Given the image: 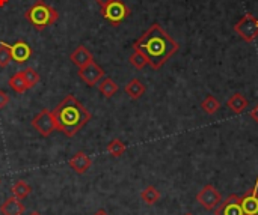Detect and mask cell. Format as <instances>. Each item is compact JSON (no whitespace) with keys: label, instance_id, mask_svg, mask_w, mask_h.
<instances>
[{"label":"cell","instance_id":"cell-30","mask_svg":"<svg viewBox=\"0 0 258 215\" xmlns=\"http://www.w3.org/2000/svg\"><path fill=\"white\" fill-rule=\"evenodd\" d=\"M8 2H9V0H0V8L6 6V5H8Z\"/></svg>","mask_w":258,"mask_h":215},{"label":"cell","instance_id":"cell-6","mask_svg":"<svg viewBox=\"0 0 258 215\" xmlns=\"http://www.w3.org/2000/svg\"><path fill=\"white\" fill-rule=\"evenodd\" d=\"M32 127L42 136V137H48L56 128V121L51 112H48L47 109L41 110L33 119H32Z\"/></svg>","mask_w":258,"mask_h":215},{"label":"cell","instance_id":"cell-20","mask_svg":"<svg viewBox=\"0 0 258 215\" xmlns=\"http://www.w3.org/2000/svg\"><path fill=\"white\" fill-rule=\"evenodd\" d=\"M141 199H142L147 205H154V203H157V202H159V199H160V191H159L156 187L148 185L147 188H144V190H142V193H141Z\"/></svg>","mask_w":258,"mask_h":215},{"label":"cell","instance_id":"cell-19","mask_svg":"<svg viewBox=\"0 0 258 215\" xmlns=\"http://www.w3.org/2000/svg\"><path fill=\"white\" fill-rule=\"evenodd\" d=\"M9 87H11L14 92H17V93H24L26 90H29L21 71H18L17 74H14V75L9 78Z\"/></svg>","mask_w":258,"mask_h":215},{"label":"cell","instance_id":"cell-11","mask_svg":"<svg viewBox=\"0 0 258 215\" xmlns=\"http://www.w3.org/2000/svg\"><path fill=\"white\" fill-rule=\"evenodd\" d=\"M32 56V48L27 42L24 41H17L14 45H11V57L17 63H24L30 59Z\"/></svg>","mask_w":258,"mask_h":215},{"label":"cell","instance_id":"cell-24","mask_svg":"<svg viewBox=\"0 0 258 215\" xmlns=\"http://www.w3.org/2000/svg\"><path fill=\"white\" fill-rule=\"evenodd\" d=\"M11 60V45H8L6 42H0V68H6Z\"/></svg>","mask_w":258,"mask_h":215},{"label":"cell","instance_id":"cell-16","mask_svg":"<svg viewBox=\"0 0 258 215\" xmlns=\"http://www.w3.org/2000/svg\"><path fill=\"white\" fill-rule=\"evenodd\" d=\"M145 84L139 80V78H133L125 84V93L132 98V99H139L144 93H145Z\"/></svg>","mask_w":258,"mask_h":215},{"label":"cell","instance_id":"cell-31","mask_svg":"<svg viewBox=\"0 0 258 215\" xmlns=\"http://www.w3.org/2000/svg\"><path fill=\"white\" fill-rule=\"evenodd\" d=\"M29 215H41V214H39V212H30Z\"/></svg>","mask_w":258,"mask_h":215},{"label":"cell","instance_id":"cell-9","mask_svg":"<svg viewBox=\"0 0 258 215\" xmlns=\"http://www.w3.org/2000/svg\"><path fill=\"white\" fill-rule=\"evenodd\" d=\"M215 215H245L240 205V196H228L224 203H219V206L215 209Z\"/></svg>","mask_w":258,"mask_h":215},{"label":"cell","instance_id":"cell-23","mask_svg":"<svg viewBox=\"0 0 258 215\" xmlns=\"http://www.w3.org/2000/svg\"><path fill=\"white\" fill-rule=\"evenodd\" d=\"M125 151H127V146H125L124 142H121L119 139H113V140L107 145V152H109L112 157H115V158L124 155Z\"/></svg>","mask_w":258,"mask_h":215},{"label":"cell","instance_id":"cell-5","mask_svg":"<svg viewBox=\"0 0 258 215\" xmlns=\"http://www.w3.org/2000/svg\"><path fill=\"white\" fill-rule=\"evenodd\" d=\"M234 32L245 42H254L258 38V20L252 14H245L234 24Z\"/></svg>","mask_w":258,"mask_h":215},{"label":"cell","instance_id":"cell-14","mask_svg":"<svg viewBox=\"0 0 258 215\" xmlns=\"http://www.w3.org/2000/svg\"><path fill=\"white\" fill-rule=\"evenodd\" d=\"M70 60H71L77 68H82V66H85L86 63H89L91 60H94V57H92V53H91L85 45H79V47L70 54Z\"/></svg>","mask_w":258,"mask_h":215},{"label":"cell","instance_id":"cell-2","mask_svg":"<svg viewBox=\"0 0 258 215\" xmlns=\"http://www.w3.org/2000/svg\"><path fill=\"white\" fill-rule=\"evenodd\" d=\"M51 113L57 131L63 133L67 137H74L92 118L88 109L74 95H67Z\"/></svg>","mask_w":258,"mask_h":215},{"label":"cell","instance_id":"cell-28","mask_svg":"<svg viewBox=\"0 0 258 215\" xmlns=\"http://www.w3.org/2000/svg\"><path fill=\"white\" fill-rule=\"evenodd\" d=\"M94 215H109V214H107V212H106L104 209H98V211H97V212H95Z\"/></svg>","mask_w":258,"mask_h":215},{"label":"cell","instance_id":"cell-1","mask_svg":"<svg viewBox=\"0 0 258 215\" xmlns=\"http://www.w3.org/2000/svg\"><path fill=\"white\" fill-rule=\"evenodd\" d=\"M133 48L145 57L153 69L157 71L178 51L180 45L160 27V24L154 23L135 42Z\"/></svg>","mask_w":258,"mask_h":215},{"label":"cell","instance_id":"cell-8","mask_svg":"<svg viewBox=\"0 0 258 215\" xmlns=\"http://www.w3.org/2000/svg\"><path fill=\"white\" fill-rule=\"evenodd\" d=\"M79 77L82 78V81H83L86 86L92 87V86H95L97 83H100V80H101L103 77H106V72H104V69H103L100 65H97V62L91 60V62L86 63L85 66L79 68Z\"/></svg>","mask_w":258,"mask_h":215},{"label":"cell","instance_id":"cell-12","mask_svg":"<svg viewBox=\"0 0 258 215\" xmlns=\"http://www.w3.org/2000/svg\"><path fill=\"white\" fill-rule=\"evenodd\" d=\"M68 166L73 169V172H76L77 175H83V173H86L89 169H91V166H92V160L85 154V152H77V154H74L73 155V158L68 161Z\"/></svg>","mask_w":258,"mask_h":215},{"label":"cell","instance_id":"cell-26","mask_svg":"<svg viewBox=\"0 0 258 215\" xmlns=\"http://www.w3.org/2000/svg\"><path fill=\"white\" fill-rule=\"evenodd\" d=\"M8 102H9V95L3 89H0V110L5 109L8 105Z\"/></svg>","mask_w":258,"mask_h":215},{"label":"cell","instance_id":"cell-13","mask_svg":"<svg viewBox=\"0 0 258 215\" xmlns=\"http://www.w3.org/2000/svg\"><path fill=\"white\" fill-rule=\"evenodd\" d=\"M0 212L3 215H23L24 205L20 199L11 196L0 205Z\"/></svg>","mask_w":258,"mask_h":215},{"label":"cell","instance_id":"cell-7","mask_svg":"<svg viewBox=\"0 0 258 215\" xmlns=\"http://www.w3.org/2000/svg\"><path fill=\"white\" fill-rule=\"evenodd\" d=\"M221 200H222V196H221L219 190L215 188V187L210 185V184H209V185H204V187L200 190V193L197 194V202H198L204 209H207V211L216 209V208L219 206Z\"/></svg>","mask_w":258,"mask_h":215},{"label":"cell","instance_id":"cell-17","mask_svg":"<svg viewBox=\"0 0 258 215\" xmlns=\"http://www.w3.org/2000/svg\"><path fill=\"white\" fill-rule=\"evenodd\" d=\"M11 193H12L14 197L20 199V200H24L26 197L30 196L32 187L27 182H24V181H15L12 184V187H11Z\"/></svg>","mask_w":258,"mask_h":215},{"label":"cell","instance_id":"cell-22","mask_svg":"<svg viewBox=\"0 0 258 215\" xmlns=\"http://www.w3.org/2000/svg\"><path fill=\"white\" fill-rule=\"evenodd\" d=\"M23 77H24V81H26V84H27V89H32V87H35L38 83H39V80H41V77H39V74L36 72V69H33V68H24L23 71Z\"/></svg>","mask_w":258,"mask_h":215},{"label":"cell","instance_id":"cell-15","mask_svg":"<svg viewBox=\"0 0 258 215\" xmlns=\"http://www.w3.org/2000/svg\"><path fill=\"white\" fill-rule=\"evenodd\" d=\"M227 105H228V109H230L233 113L240 115V113H243V112L248 109V99H246L242 93L236 92V93H233V95L230 96V99L227 101Z\"/></svg>","mask_w":258,"mask_h":215},{"label":"cell","instance_id":"cell-21","mask_svg":"<svg viewBox=\"0 0 258 215\" xmlns=\"http://www.w3.org/2000/svg\"><path fill=\"white\" fill-rule=\"evenodd\" d=\"M201 109H203L204 113H207V115H215V113L219 112L221 102H219L213 95H207V96L203 99V102H201Z\"/></svg>","mask_w":258,"mask_h":215},{"label":"cell","instance_id":"cell-25","mask_svg":"<svg viewBox=\"0 0 258 215\" xmlns=\"http://www.w3.org/2000/svg\"><path fill=\"white\" fill-rule=\"evenodd\" d=\"M128 62H130V65H133L136 69H144L148 63H147V60H145V57L139 53V51H133V54L130 56V59H128Z\"/></svg>","mask_w":258,"mask_h":215},{"label":"cell","instance_id":"cell-4","mask_svg":"<svg viewBox=\"0 0 258 215\" xmlns=\"http://www.w3.org/2000/svg\"><path fill=\"white\" fill-rule=\"evenodd\" d=\"M130 15V8L122 0H110L101 6V17L113 27L119 26Z\"/></svg>","mask_w":258,"mask_h":215},{"label":"cell","instance_id":"cell-27","mask_svg":"<svg viewBox=\"0 0 258 215\" xmlns=\"http://www.w3.org/2000/svg\"><path fill=\"white\" fill-rule=\"evenodd\" d=\"M251 118L255 121V124L258 125V104L254 107V109H252V110H251Z\"/></svg>","mask_w":258,"mask_h":215},{"label":"cell","instance_id":"cell-32","mask_svg":"<svg viewBox=\"0 0 258 215\" xmlns=\"http://www.w3.org/2000/svg\"><path fill=\"white\" fill-rule=\"evenodd\" d=\"M184 215H194V214H190V212H187V214H184Z\"/></svg>","mask_w":258,"mask_h":215},{"label":"cell","instance_id":"cell-18","mask_svg":"<svg viewBox=\"0 0 258 215\" xmlns=\"http://www.w3.org/2000/svg\"><path fill=\"white\" fill-rule=\"evenodd\" d=\"M98 89H100V92H101L106 98H112V96L118 92V84H116L110 77H103V78L100 80Z\"/></svg>","mask_w":258,"mask_h":215},{"label":"cell","instance_id":"cell-29","mask_svg":"<svg viewBox=\"0 0 258 215\" xmlns=\"http://www.w3.org/2000/svg\"><path fill=\"white\" fill-rule=\"evenodd\" d=\"M95 2H97V3H98L100 6H103V5H106L107 2H110V0H95Z\"/></svg>","mask_w":258,"mask_h":215},{"label":"cell","instance_id":"cell-10","mask_svg":"<svg viewBox=\"0 0 258 215\" xmlns=\"http://www.w3.org/2000/svg\"><path fill=\"white\" fill-rule=\"evenodd\" d=\"M240 205L245 215H258V178L255 185L246 194L240 196Z\"/></svg>","mask_w":258,"mask_h":215},{"label":"cell","instance_id":"cell-3","mask_svg":"<svg viewBox=\"0 0 258 215\" xmlns=\"http://www.w3.org/2000/svg\"><path fill=\"white\" fill-rule=\"evenodd\" d=\"M24 18L36 29V30H44L45 27L54 24L59 18V12L47 5L44 0H36L26 12Z\"/></svg>","mask_w":258,"mask_h":215}]
</instances>
